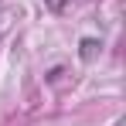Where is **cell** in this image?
<instances>
[{
	"label": "cell",
	"instance_id": "6da1fadb",
	"mask_svg": "<svg viewBox=\"0 0 126 126\" xmlns=\"http://www.w3.org/2000/svg\"><path fill=\"white\" fill-rule=\"evenodd\" d=\"M99 48H102V44L95 41V38H85V41H82V51H79V55H82L85 62H92V58L99 55Z\"/></svg>",
	"mask_w": 126,
	"mask_h": 126
}]
</instances>
